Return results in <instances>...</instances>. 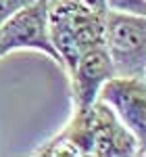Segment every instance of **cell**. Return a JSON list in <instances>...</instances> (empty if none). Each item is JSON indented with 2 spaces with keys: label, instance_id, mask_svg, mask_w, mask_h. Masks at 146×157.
<instances>
[{
  "label": "cell",
  "instance_id": "9c48e42d",
  "mask_svg": "<svg viewBox=\"0 0 146 157\" xmlns=\"http://www.w3.org/2000/svg\"><path fill=\"white\" fill-rule=\"evenodd\" d=\"M142 78H144V80H146V67H144V75H142Z\"/></svg>",
  "mask_w": 146,
  "mask_h": 157
},
{
  "label": "cell",
  "instance_id": "277c9868",
  "mask_svg": "<svg viewBox=\"0 0 146 157\" xmlns=\"http://www.w3.org/2000/svg\"><path fill=\"white\" fill-rule=\"evenodd\" d=\"M90 120V155L98 157H123L138 155L136 138L121 124L115 111L98 98L88 107Z\"/></svg>",
  "mask_w": 146,
  "mask_h": 157
},
{
  "label": "cell",
  "instance_id": "3957f363",
  "mask_svg": "<svg viewBox=\"0 0 146 157\" xmlns=\"http://www.w3.org/2000/svg\"><path fill=\"white\" fill-rule=\"evenodd\" d=\"M98 98L107 103L136 138L138 155H146V80L113 75Z\"/></svg>",
  "mask_w": 146,
  "mask_h": 157
},
{
  "label": "cell",
  "instance_id": "52a82bcc",
  "mask_svg": "<svg viewBox=\"0 0 146 157\" xmlns=\"http://www.w3.org/2000/svg\"><path fill=\"white\" fill-rule=\"evenodd\" d=\"M29 2H34V0H0V25L4 23L9 17H13L19 9L27 6Z\"/></svg>",
  "mask_w": 146,
  "mask_h": 157
},
{
  "label": "cell",
  "instance_id": "5b68a950",
  "mask_svg": "<svg viewBox=\"0 0 146 157\" xmlns=\"http://www.w3.org/2000/svg\"><path fill=\"white\" fill-rule=\"evenodd\" d=\"M115 75V67L104 46H94L82 52L77 65L69 73L73 109H86L98 101L102 86Z\"/></svg>",
  "mask_w": 146,
  "mask_h": 157
},
{
  "label": "cell",
  "instance_id": "ba28073f",
  "mask_svg": "<svg viewBox=\"0 0 146 157\" xmlns=\"http://www.w3.org/2000/svg\"><path fill=\"white\" fill-rule=\"evenodd\" d=\"M82 4H84L86 9H90V11H94V13H104L109 11V6H107V0H79Z\"/></svg>",
  "mask_w": 146,
  "mask_h": 157
},
{
  "label": "cell",
  "instance_id": "6da1fadb",
  "mask_svg": "<svg viewBox=\"0 0 146 157\" xmlns=\"http://www.w3.org/2000/svg\"><path fill=\"white\" fill-rule=\"evenodd\" d=\"M115 75L142 78L146 67V17L107 11L104 42Z\"/></svg>",
  "mask_w": 146,
  "mask_h": 157
},
{
  "label": "cell",
  "instance_id": "7a4b0ae2",
  "mask_svg": "<svg viewBox=\"0 0 146 157\" xmlns=\"http://www.w3.org/2000/svg\"><path fill=\"white\" fill-rule=\"evenodd\" d=\"M15 50H38L54 61L63 69L61 57L50 40L48 2L34 0L19 9L0 25V59Z\"/></svg>",
  "mask_w": 146,
  "mask_h": 157
},
{
  "label": "cell",
  "instance_id": "8992f818",
  "mask_svg": "<svg viewBox=\"0 0 146 157\" xmlns=\"http://www.w3.org/2000/svg\"><path fill=\"white\" fill-rule=\"evenodd\" d=\"M109 11L146 17V0H107Z\"/></svg>",
  "mask_w": 146,
  "mask_h": 157
}]
</instances>
